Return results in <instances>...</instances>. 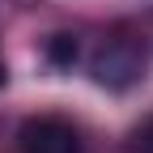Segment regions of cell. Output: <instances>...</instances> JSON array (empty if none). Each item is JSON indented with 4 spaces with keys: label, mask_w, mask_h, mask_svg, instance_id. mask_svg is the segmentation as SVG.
<instances>
[{
    "label": "cell",
    "mask_w": 153,
    "mask_h": 153,
    "mask_svg": "<svg viewBox=\"0 0 153 153\" xmlns=\"http://www.w3.org/2000/svg\"><path fill=\"white\" fill-rule=\"evenodd\" d=\"M76 55H81L76 34H51V38H47V60H51L55 68H72Z\"/></svg>",
    "instance_id": "cell-3"
},
{
    "label": "cell",
    "mask_w": 153,
    "mask_h": 153,
    "mask_svg": "<svg viewBox=\"0 0 153 153\" xmlns=\"http://www.w3.org/2000/svg\"><path fill=\"white\" fill-rule=\"evenodd\" d=\"M132 153H153V115L132 132Z\"/></svg>",
    "instance_id": "cell-4"
},
{
    "label": "cell",
    "mask_w": 153,
    "mask_h": 153,
    "mask_svg": "<svg viewBox=\"0 0 153 153\" xmlns=\"http://www.w3.org/2000/svg\"><path fill=\"white\" fill-rule=\"evenodd\" d=\"M140 68H145L140 51L132 43H123V38H111V43L94 55V76H98L102 85H111V89H128L132 81H140Z\"/></svg>",
    "instance_id": "cell-2"
},
{
    "label": "cell",
    "mask_w": 153,
    "mask_h": 153,
    "mask_svg": "<svg viewBox=\"0 0 153 153\" xmlns=\"http://www.w3.org/2000/svg\"><path fill=\"white\" fill-rule=\"evenodd\" d=\"M17 145H22V153H81L76 128L64 123V119H55V115L26 119L22 132H17Z\"/></svg>",
    "instance_id": "cell-1"
}]
</instances>
